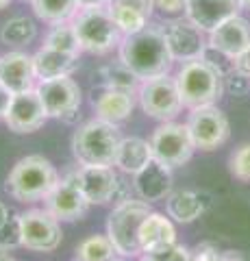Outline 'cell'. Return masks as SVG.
I'll use <instances>...</instances> for the list:
<instances>
[{"instance_id": "obj_29", "label": "cell", "mask_w": 250, "mask_h": 261, "mask_svg": "<svg viewBox=\"0 0 250 261\" xmlns=\"http://www.w3.org/2000/svg\"><path fill=\"white\" fill-rule=\"evenodd\" d=\"M118 257V250L109 235H90L76 246V261H111Z\"/></svg>"}, {"instance_id": "obj_43", "label": "cell", "mask_w": 250, "mask_h": 261, "mask_svg": "<svg viewBox=\"0 0 250 261\" xmlns=\"http://www.w3.org/2000/svg\"><path fill=\"white\" fill-rule=\"evenodd\" d=\"M224 261H246V259L241 255H237V252H227V259Z\"/></svg>"}, {"instance_id": "obj_9", "label": "cell", "mask_w": 250, "mask_h": 261, "mask_svg": "<svg viewBox=\"0 0 250 261\" xmlns=\"http://www.w3.org/2000/svg\"><path fill=\"white\" fill-rule=\"evenodd\" d=\"M185 124L189 128L193 146H196L198 150H205V152L217 150L222 144H227L229 135H231L229 118L217 105H207V107L189 109V118Z\"/></svg>"}, {"instance_id": "obj_31", "label": "cell", "mask_w": 250, "mask_h": 261, "mask_svg": "<svg viewBox=\"0 0 250 261\" xmlns=\"http://www.w3.org/2000/svg\"><path fill=\"white\" fill-rule=\"evenodd\" d=\"M0 248L5 250H15V248H22V220L20 214L9 216L7 222L0 226Z\"/></svg>"}, {"instance_id": "obj_26", "label": "cell", "mask_w": 250, "mask_h": 261, "mask_svg": "<svg viewBox=\"0 0 250 261\" xmlns=\"http://www.w3.org/2000/svg\"><path fill=\"white\" fill-rule=\"evenodd\" d=\"M37 37V24L29 15H15L0 27V42L9 48H24Z\"/></svg>"}, {"instance_id": "obj_5", "label": "cell", "mask_w": 250, "mask_h": 261, "mask_svg": "<svg viewBox=\"0 0 250 261\" xmlns=\"http://www.w3.org/2000/svg\"><path fill=\"white\" fill-rule=\"evenodd\" d=\"M72 27L76 31L78 44L83 53L104 55L120 46L122 31L118 29L116 20L104 7H80L76 15L72 18Z\"/></svg>"}, {"instance_id": "obj_20", "label": "cell", "mask_w": 250, "mask_h": 261, "mask_svg": "<svg viewBox=\"0 0 250 261\" xmlns=\"http://www.w3.org/2000/svg\"><path fill=\"white\" fill-rule=\"evenodd\" d=\"M209 46H213L231 59H235L239 53H244L250 46V22L241 15L227 20L209 33Z\"/></svg>"}, {"instance_id": "obj_45", "label": "cell", "mask_w": 250, "mask_h": 261, "mask_svg": "<svg viewBox=\"0 0 250 261\" xmlns=\"http://www.w3.org/2000/svg\"><path fill=\"white\" fill-rule=\"evenodd\" d=\"M239 5L241 9H250V0H239Z\"/></svg>"}, {"instance_id": "obj_27", "label": "cell", "mask_w": 250, "mask_h": 261, "mask_svg": "<svg viewBox=\"0 0 250 261\" xmlns=\"http://www.w3.org/2000/svg\"><path fill=\"white\" fill-rule=\"evenodd\" d=\"M94 76H98V85H100V87L124 89V92H133V94H137V89H140V83H142V79L137 76L133 70H128L122 61L102 65V68L96 72Z\"/></svg>"}, {"instance_id": "obj_28", "label": "cell", "mask_w": 250, "mask_h": 261, "mask_svg": "<svg viewBox=\"0 0 250 261\" xmlns=\"http://www.w3.org/2000/svg\"><path fill=\"white\" fill-rule=\"evenodd\" d=\"M33 13L46 24H61L70 22L80 9L76 0H31Z\"/></svg>"}, {"instance_id": "obj_30", "label": "cell", "mask_w": 250, "mask_h": 261, "mask_svg": "<svg viewBox=\"0 0 250 261\" xmlns=\"http://www.w3.org/2000/svg\"><path fill=\"white\" fill-rule=\"evenodd\" d=\"M44 46L68 53V55H76V57L83 53L80 50V44H78V37H76V31L72 27V20L61 22V24H52V29L48 31V35H46Z\"/></svg>"}, {"instance_id": "obj_18", "label": "cell", "mask_w": 250, "mask_h": 261, "mask_svg": "<svg viewBox=\"0 0 250 261\" xmlns=\"http://www.w3.org/2000/svg\"><path fill=\"white\" fill-rule=\"evenodd\" d=\"M35 65L33 55L22 50H9L0 55V85L11 94H20L35 87Z\"/></svg>"}, {"instance_id": "obj_46", "label": "cell", "mask_w": 250, "mask_h": 261, "mask_svg": "<svg viewBox=\"0 0 250 261\" xmlns=\"http://www.w3.org/2000/svg\"><path fill=\"white\" fill-rule=\"evenodd\" d=\"M111 261H126V257H124V259H120V257H116V259H111Z\"/></svg>"}, {"instance_id": "obj_2", "label": "cell", "mask_w": 250, "mask_h": 261, "mask_svg": "<svg viewBox=\"0 0 250 261\" xmlns=\"http://www.w3.org/2000/svg\"><path fill=\"white\" fill-rule=\"evenodd\" d=\"M59 183V172L42 154H26L11 168L5 190L20 202L44 200Z\"/></svg>"}, {"instance_id": "obj_36", "label": "cell", "mask_w": 250, "mask_h": 261, "mask_svg": "<svg viewBox=\"0 0 250 261\" xmlns=\"http://www.w3.org/2000/svg\"><path fill=\"white\" fill-rule=\"evenodd\" d=\"M227 259V252H222L217 246H213V244H198L196 250L191 252V261H224Z\"/></svg>"}, {"instance_id": "obj_3", "label": "cell", "mask_w": 250, "mask_h": 261, "mask_svg": "<svg viewBox=\"0 0 250 261\" xmlns=\"http://www.w3.org/2000/svg\"><path fill=\"white\" fill-rule=\"evenodd\" d=\"M118 124L94 118L72 135V154L78 166H114L120 144Z\"/></svg>"}, {"instance_id": "obj_32", "label": "cell", "mask_w": 250, "mask_h": 261, "mask_svg": "<svg viewBox=\"0 0 250 261\" xmlns=\"http://www.w3.org/2000/svg\"><path fill=\"white\" fill-rule=\"evenodd\" d=\"M231 174L241 183H250V144H241L229 159Z\"/></svg>"}, {"instance_id": "obj_15", "label": "cell", "mask_w": 250, "mask_h": 261, "mask_svg": "<svg viewBox=\"0 0 250 261\" xmlns=\"http://www.w3.org/2000/svg\"><path fill=\"white\" fill-rule=\"evenodd\" d=\"M44 209L50 211L59 222H76L87 214L90 202L80 192L74 172H70L66 178H59V183L44 198Z\"/></svg>"}, {"instance_id": "obj_17", "label": "cell", "mask_w": 250, "mask_h": 261, "mask_svg": "<svg viewBox=\"0 0 250 261\" xmlns=\"http://www.w3.org/2000/svg\"><path fill=\"white\" fill-rule=\"evenodd\" d=\"M239 0H187L185 18H189L207 35L227 20L239 15Z\"/></svg>"}, {"instance_id": "obj_47", "label": "cell", "mask_w": 250, "mask_h": 261, "mask_svg": "<svg viewBox=\"0 0 250 261\" xmlns=\"http://www.w3.org/2000/svg\"><path fill=\"white\" fill-rule=\"evenodd\" d=\"M29 3H31V0H29Z\"/></svg>"}, {"instance_id": "obj_4", "label": "cell", "mask_w": 250, "mask_h": 261, "mask_svg": "<svg viewBox=\"0 0 250 261\" xmlns=\"http://www.w3.org/2000/svg\"><path fill=\"white\" fill-rule=\"evenodd\" d=\"M174 79L183 107L187 109L215 105L224 94V76L203 59L183 61Z\"/></svg>"}, {"instance_id": "obj_1", "label": "cell", "mask_w": 250, "mask_h": 261, "mask_svg": "<svg viewBox=\"0 0 250 261\" xmlns=\"http://www.w3.org/2000/svg\"><path fill=\"white\" fill-rule=\"evenodd\" d=\"M120 61L133 70L142 81L168 74L172 70L174 57L168 48L163 31L159 27H146L133 35H124L118 46Z\"/></svg>"}, {"instance_id": "obj_42", "label": "cell", "mask_w": 250, "mask_h": 261, "mask_svg": "<svg viewBox=\"0 0 250 261\" xmlns=\"http://www.w3.org/2000/svg\"><path fill=\"white\" fill-rule=\"evenodd\" d=\"M0 261H15V259L11 257V252H9V250L0 248Z\"/></svg>"}, {"instance_id": "obj_35", "label": "cell", "mask_w": 250, "mask_h": 261, "mask_svg": "<svg viewBox=\"0 0 250 261\" xmlns=\"http://www.w3.org/2000/svg\"><path fill=\"white\" fill-rule=\"evenodd\" d=\"M224 92H229L231 96H246L250 92V76H244L239 72H229L224 76Z\"/></svg>"}, {"instance_id": "obj_44", "label": "cell", "mask_w": 250, "mask_h": 261, "mask_svg": "<svg viewBox=\"0 0 250 261\" xmlns=\"http://www.w3.org/2000/svg\"><path fill=\"white\" fill-rule=\"evenodd\" d=\"M13 3V0H0V11H3V9H7V7H9Z\"/></svg>"}, {"instance_id": "obj_34", "label": "cell", "mask_w": 250, "mask_h": 261, "mask_svg": "<svg viewBox=\"0 0 250 261\" xmlns=\"http://www.w3.org/2000/svg\"><path fill=\"white\" fill-rule=\"evenodd\" d=\"M200 59L207 61L209 65H211V68H215V70L220 72L222 76H227L229 72L235 70V63H233L231 57H227L224 53H220V50H217V48L209 46V44H207V48L203 50V55H200Z\"/></svg>"}, {"instance_id": "obj_8", "label": "cell", "mask_w": 250, "mask_h": 261, "mask_svg": "<svg viewBox=\"0 0 250 261\" xmlns=\"http://www.w3.org/2000/svg\"><path fill=\"white\" fill-rule=\"evenodd\" d=\"M150 148H152V157L157 161L165 163L170 168H179L185 166L196 146L189 135L187 124H179V122H161L155 128V133L150 137Z\"/></svg>"}, {"instance_id": "obj_16", "label": "cell", "mask_w": 250, "mask_h": 261, "mask_svg": "<svg viewBox=\"0 0 250 261\" xmlns=\"http://www.w3.org/2000/svg\"><path fill=\"white\" fill-rule=\"evenodd\" d=\"M172 181H174L172 168L152 159L137 174H133V190L137 198L146 202H157V200H165L172 194V185H174Z\"/></svg>"}, {"instance_id": "obj_12", "label": "cell", "mask_w": 250, "mask_h": 261, "mask_svg": "<svg viewBox=\"0 0 250 261\" xmlns=\"http://www.w3.org/2000/svg\"><path fill=\"white\" fill-rule=\"evenodd\" d=\"M46 120H48V113L42 102V96H39L37 87H31L26 92L11 96L9 109H7L3 122L13 133L26 135V133L39 130L46 124Z\"/></svg>"}, {"instance_id": "obj_22", "label": "cell", "mask_w": 250, "mask_h": 261, "mask_svg": "<svg viewBox=\"0 0 250 261\" xmlns=\"http://www.w3.org/2000/svg\"><path fill=\"white\" fill-rule=\"evenodd\" d=\"M135 109V94L124 92V89L102 87L98 96H94V111L96 118H100L111 124H122L131 118Z\"/></svg>"}, {"instance_id": "obj_23", "label": "cell", "mask_w": 250, "mask_h": 261, "mask_svg": "<svg viewBox=\"0 0 250 261\" xmlns=\"http://www.w3.org/2000/svg\"><path fill=\"white\" fill-rule=\"evenodd\" d=\"M33 65H35V76L39 81L72 76L78 68V57L54 50V48H48V46H42L33 55Z\"/></svg>"}, {"instance_id": "obj_41", "label": "cell", "mask_w": 250, "mask_h": 261, "mask_svg": "<svg viewBox=\"0 0 250 261\" xmlns=\"http://www.w3.org/2000/svg\"><path fill=\"white\" fill-rule=\"evenodd\" d=\"M7 218H9V209H7V205H5L3 200H0V226L7 222Z\"/></svg>"}, {"instance_id": "obj_33", "label": "cell", "mask_w": 250, "mask_h": 261, "mask_svg": "<svg viewBox=\"0 0 250 261\" xmlns=\"http://www.w3.org/2000/svg\"><path fill=\"white\" fill-rule=\"evenodd\" d=\"M140 261H191V250L181 244H174L159 252H144Z\"/></svg>"}, {"instance_id": "obj_11", "label": "cell", "mask_w": 250, "mask_h": 261, "mask_svg": "<svg viewBox=\"0 0 250 261\" xmlns=\"http://www.w3.org/2000/svg\"><path fill=\"white\" fill-rule=\"evenodd\" d=\"M74 176L90 205L126 200V196H122V181L114 166H78V170H74Z\"/></svg>"}, {"instance_id": "obj_7", "label": "cell", "mask_w": 250, "mask_h": 261, "mask_svg": "<svg viewBox=\"0 0 250 261\" xmlns=\"http://www.w3.org/2000/svg\"><path fill=\"white\" fill-rule=\"evenodd\" d=\"M137 100L148 118L159 122L174 120L183 109L179 85H176V79L170 74L142 81L140 89H137Z\"/></svg>"}, {"instance_id": "obj_13", "label": "cell", "mask_w": 250, "mask_h": 261, "mask_svg": "<svg viewBox=\"0 0 250 261\" xmlns=\"http://www.w3.org/2000/svg\"><path fill=\"white\" fill-rule=\"evenodd\" d=\"M168 48L174 57V61H191L200 59V55L209 44L205 31L198 29L189 18H174L170 22L161 24Z\"/></svg>"}, {"instance_id": "obj_6", "label": "cell", "mask_w": 250, "mask_h": 261, "mask_svg": "<svg viewBox=\"0 0 250 261\" xmlns=\"http://www.w3.org/2000/svg\"><path fill=\"white\" fill-rule=\"evenodd\" d=\"M150 202L142 198H126L118 202L107 218V235L114 242L120 257L133 259L142 257L140 246V228L150 214Z\"/></svg>"}, {"instance_id": "obj_19", "label": "cell", "mask_w": 250, "mask_h": 261, "mask_svg": "<svg viewBox=\"0 0 250 261\" xmlns=\"http://www.w3.org/2000/svg\"><path fill=\"white\" fill-rule=\"evenodd\" d=\"M107 9L122 35H133L148 27L155 3L152 0H107Z\"/></svg>"}, {"instance_id": "obj_37", "label": "cell", "mask_w": 250, "mask_h": 261, "mask_svg": "<svg viewBox=\"0 0 250 261\" xmlns=\"http://www.w3.org/2000/svg\"><path fill=\"white\" fill-rule=\"evenodd\" d=\"M152 3H155V9L163 15H185V7H187V0H152Z\"/></svg>"}, {"instance_id": "obj_21", "label": "cell", "mask_w": 250, "mask_h": 261, "mask_svg": "<svg viewBox=\"0 0 250 261\" xmlns=\"http://www.w3.org/2000/svg\"><path fill=\"white\" fill-rule=\"evenodd\" d=\"M176 244V228L170 216L150 211L140 228V246L144 252H159Z\"/></svg>"}, {"instance_id": "obj_10", "label": "cell", "mask_w": 250, "mask_h": 261, "mask_svg": "<svg viewBox=\"0 0 250 261\" xmlns=\"http://www.w3.org/2000/svg\"><path fill=\"white\" fill-rule=\"evenodd\" d=\"M22 248L33 252H52L61 246V222L46 209H29L20 214Z\"/></svg>"}, {"instance_id": "obj_38", "label": "cell", "mask_w": 250, "mask_h": 261, "mask_svg": "<svg viewBox=\"0 0 250 261\" xmlns=\"http://www.w3.org/2000/svg\"><path fill=\"white\" fill-rule=\"evenodd\" d=\"M233 63H235V72H239V74H244V76H250V46L244 53H239L235 59H233Z\"/></svg>"}, {"instance_id": "obj_14", "label": "cell", "mask_w": 250, "mask_h": 261, "mask_svg": "<svg viewBox=\"0 0 250 261\" xmlns=\"http://www.w3.org/2000/svg\"><path fill=\"white\" fill-rule=\"evenodd\" d=\"M37 92L42 96L48 118L72 120V116H74L80 107V100H83V92H80L78 83L72 76L39 81Z\"/></svg>"}, {"instance_id": "obj_25", "label": "cell", "mask_w": 250, "mask_h": 261, "mask_svg": "<svg viewBox=\"0 0 250 261\" xmlns=\"http://www.w3.org/2000/svg\"><path fill=\"white\" fill-rule=\"evenodd\" d=\"M207 200L203 198V194L193 192V190H179L172 192L165 198V211L174 222L179 224H191L205 214Z\"/></svg>"}, {"instance_id": "obj_39", "label": "cell", "mask_w": 250, "mask_h": 261, "mask_svg": "<svg viewBox=\"0 0 250 261\" xmlns=\"http://www.w3.org/2000/svg\"><path fill=\"white\" fill-rule=\"evenodd\" d=\"M11 96H13V94L9 92V89L0 85V120H5V113H7V109H9Z\"/></svg>"}, {"instance_id": "obj_24", "label": "cell", "mask_w": 250, "mask_h": 261, "mask_svg": "<svg viewBox=\"0 0 250 261\" xmlns=\"http://www.w3.org/2000/svg\"><path fill=\"white\" fill-rule=\"evenodd\" d=\"M152 159L155 157H152V148L148 140H142V137H122L116 150L114 168L133 176Z\"/></svg>"}, {"instance_id": "obj_48", "label": "cell", "mask_w": 250, "mask_h": 261, "mask_svg": "<svg viewBox=\"0 0 250 261\" xmlns=\"http://www.w3.org/2000/svg\"><path fill=\"white\" fill-rule=\"evenodd\" d=\"M74 261H76V259H74Z\"/></svg>"}, {"instance_id": "obj_40", "label": "cell", "mask_w": 250, "mask_h": 261, "mask_svg": "<svg viewBox=\"0 0 250 261\" xmlns=\"http://www.w3.org/2000/svg\"><path fill=\"white\" fill-rule=\"evenodd\" d=\"M78 7H104L107 0H76Z\"/></svg>"}]
</instances>
